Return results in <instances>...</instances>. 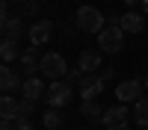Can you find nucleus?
Returning <instances> with one entry per match:
<instances>
[{
	"mask_svg": "<svg viewBox=\"0 0 148 130\" xmlns=\"http://www.w3.org/2000/svg\"><path fill=\"white\" fill-rule=\"evenodd\" d=\"M39 71H42L47 80H62V77H68L71 68H68V62H65V56H59V53H45Z\"/></svg>",
	"mask_w": 148,
	"mask_h": 130,
	"instance_id": "1",
	"label": "nucleus"
},
{
	"mask_svg": "<svg viewBox=\"0 0 148 130\" xmlns=\"http://www.w3.org/2000/svg\"><path fill=\"white\" fill-rule=\"evenodd\" d=\"M98 44H101L104 53H119L121 44H125V30L116 27V24H107V27L98 33Z\"/></svg>",
	"mask_w": 148,
	"mask_h": 130,
	"instance_id": "2",
	"label": "nucleus"
},
{
	"mask_svg": "<svg viewBox=\"0 0 148 130\" xmlns=\"http://www.w3.org/2000/svg\"><path fill=\"white\" fill-rule=\"evenodd\" d=\"M77 30L80 33H101L104 30V15L95 6H80L77 9Z\"/></svg>",
	"mask_w": 148,
	"mask_h": 130,
	"instance_id": "3",
	"label": "nucleus"
},
{
	"mask_svg": "<svg viewBox=\"0 0 148 130\" xmlns=\"http://www.w3.org/2000/svg\"><path fill=\"white\" fill-rule=\"evenodd\" d=\"M104 127H110V130H125L127 127V121H130V110L125 103H119V106H110V110L104 112Z\"/></svg>",
	"mask_w": 148,
	"mask_h": 130,
	"instance_id": "4",
	"label": "nucleus"
},
{
	"mask_svg": "<svg viewBox=\"0 0 148 130\" xmlns=\"http://www.w3.org/2000/svg\"><path fill=\"white\" fill-rule=\"evenodd\" d=\"M68 98H71V86L68 83H62V80H53L51 86L45 89V101L53 106V110H59L62 103H68Z\"/></svg>",
	"mask_w": 148,
	"mask_h": 130,
	"instance_id": "5",
	"label": "nucleus"
},
{
	"mask_svg": "<svg viewBox=\"0 0 148 130\" xmlns=\"http://www.w3.org/2000/svg\"><path fill=\"white\" fill-rule=\"evenodd\" d=\"M142 86H145V83H139V80H125V83L116 89V98H119L121 103H136V101L142 98Z\"/></svg>",
	"mask_w": 148,
	"mask_h": 130,
	"instance_id": "6",
	"label": "nucleus"
},
{
	"mask_svg": "<svg viewBox=\"0 0 148 130\" xmlns=\"http://www.w3.org/2000/svg\"><path fill=\"white\" fill-rule=\"evenodd\" d=\"M39 65H42L39 47H36V44H30L27 50L21 53V68H24V74H27V77H36V74H39Z\"/></svg>",
	"mask_w": 148,
	"mask_h": 130,
	"instance_id": "7",
	"label": "nucleus"
},
{
	"mask_svg": "<svg viewBox=\"0 0 148 130\" xmlns=\"http://www.w3.org/2000/svg\"><path fill=\"white\" fill-rule=\"evenodd\" d=\"M104 77H92V74H86L83 83H80V95H83V101H95L98 95L104 92Z\"/></svg>",
	"mask_w": 148,
	"mask_h": 130,
	"instance_id": "8",
	"label": "nucleus"
},
{
	"mask_svg": "<svg viewBox=\"0 0 148 130\" xmlns=\"http://www.w3.org/2000/svg\"><path fill=\"white\" fill-rule=\"evenodd\" d=\"M51 35H53V21H36L33 27H30V42L36 47H42Z\"/></svg>",
	"mask_w": 148,
	"mask_h": 130,
	"instance_id": "9",
	"label": "nucleus"
},
{
	"mask_svg": "<svg viewBox=\"0 0 148 130\" xmlns=\"http://www.w3.org/2000/svg\"><path fill=\"white\" fill-rule=\"evenodd\" d=\"M0 118H3V121H18L21 118V101L3 95V98H0Z\"/></svg>",
	"mask_w": 148,
	"mask_h": 130,
	"instance_id": "10",
	"label": "nucleus"
},
{
	"mask_svg": "<svg viewBox=\"0 0 148 130\" xmlns=\"http://www.w3.org/2000/svg\"><path fill=\"white\" fill-rule=\"evenodd\" d=\"M98 65H101V53H98V50H83L80 59H77V68L83 71V74H92V71H98Z\"/></svg>",
	"mask_w": 148,
	"mask_h": 130,
	"instance_id": "11",
	"label": "nucleus"
},
{
	"mask_svg": "<svg viewBox=\"0 0 148 130\" xmlns=\"http://www.w3.org/2000/svg\"><path fill=\"white\" fill-rule=\"evenodd\" d=\"M21 98L39 101V98H42V80H39V77H27V80L21 83Z\"/></svg>",
	"mask_w": 148,
	"mask_h": 130,
	"instance_id": "12",
	"label": "nucleus"
},
{
	"mask_svg": "<svg viewBox=\"0 0 148 130\" xmlns=\"http://www.w3.org/2000/svg\"><path fill=\"white\" fill-rule=\"evenodd\" d=\"M21 83H24V80H18V74H15V71H12L9 65H3V71H0V89L9 95V92L21 89Z\"/></svg>",
	"mask_w": 148,
	"mask_h": 130,
	"instance_id": "13",
	"label": "nucleus"
},
{
	"mask_svg": "<svg viewBox=\"0 0 148 130\" xmlns=\"http://www.w3.org/2000/svg\"><path fill=\"white\" fill-rule=\"evenodd\" d=\"M21 35H24V24H21V18H3V39L15 42V39H21Z\"/></svg>",
	"mask_w": 148,
	"mask_h": 130,
	"instance_id": "14",
	"label": "nucleus"
},
{
	"mask_svg": "<svg viewBox=\"0 0 148 130\" xmlns=\"http://www.w3.org/2000/svg\"><path fill=\"white\" fill-rule=\"evenodd\" d=\"M142 15H136V12H125L121 15V30L125 33H142Z\"/></svg>",
	"mask_w": 148,
	"mask_h": 130,
	"instance_id": "15",
	"label": "nucleus"
},
{
	"mask_svg": "<svg viewBox=\"0 0 148 130\" xmlns=\"http://www.w3.org/2000/svg\"><path fill=\"white\" fill-rule=\"evenodd\" d=\"M0 59L9 65L12 59H21V53H18V44L15 42H9V39H3V44H0Z\"/></svg>",
	"mask_w": 148,
	"mask_h": 130,
	"instance_id": "16",
	"label": "nucleus"
},
{
	"mask_svg": "<svg viewBox=\"0 0 148 130\" xmlns=\"http://www.w3.org/2000/svg\"><path fill=\"white\" fill-rule=\"evenodd\" d=\"M133 118H136V124H139V127H148V98H139V101H136Z\"/></svg>",
	"mask_w": 148,
	"mask_h": 130,
	"instance_id": "17",
	"label": "nucleus"
},
{
	"mask_svg": "<svg viewBox=\"0 0 148 130\" xmlns=\"http://www.w3.org/2000/svg\"><path fill=\"white\" fill-rule=\"evenodd\" d=\"M42 124H45L47 130H59V127H62V115H59V110H53V106H51V110L45 112Z\"/></svg>",
	"mask_w": 148,
	"mask_h": 130,
	"instance_id": "18",
	"label": "nucleus"
},
{
	"mask_svg": "<svg viewBox=\"0 0 148 130\" xmlns=\"http://www.w3.org/2000/svg\"><path fill=\"white\" fill-rule=\"evenodd\" d=\"M80 112L89 118V121H98V118H104V112H101V106H98L95 101H86L83 106H80Z\"/></svg>",
	"mask_w": 148,
	"mask_h": 130,
	"instance_id": "19",
	"label": "nucleus"
},
{
	"mask_svg": "<svg viewBox=\"0 0 148 130\" xmlns=\"http://www.w3.org/2000/svg\"><path fill=\"white\" fill-rule=\"evenodd\" d=\"M83 77H86V74H83L80 68H71V71H68V77H65V83H68V86H71V83H77V86H80Z\"/></svg>",
	"mask_w": 148,
	"mask_h": 130,
	"instance_id": "20",
	"label": "nucleus"
},
{
	"mask_svg": "<svg viewBox=\"0 0 148 130\" xmlns=\"http://www.w3.org/2000/svg\"><path fill=\"white\" fill-rule=\"evenodd\" d=\"M36 6H39V0H24L21 12H24V15H36Z\"/></svg>",
	"mask_w": 148,
	"mask_h": 130,
	"instance_id": "21",
	"label": "nucleus"
},
{
	"mask_svg": "<svg viewBox=\"0 0 148 130\" xmlns=\"http://www.w3.org/2000/svg\"><path fill=\"white\" fill-rule=\"evenodd\" d=\"M33 106H36V101H27V98H21V115H27V118H30Z\"/></svg>",
	"mask_w": 148,
	"mask_h": 130,
	"instance_id": "22",
	"label": "nucleus"
},
{
	"mask_svg": "<svg viewBox=\"0 0 148 130\" xmlns=\"http://www.w3.org/2000/svg\"><path fill=\"white\" fill-rule=\"evenodd\" d=\"M15 127H18V130H33V121H30L27 115H21L18 121H15Z\"/></svg>",
	"mask_w": 148,
	"mask_h": 130,
	"instance_id": "23",
	"label": "nucleus"
},
{
	"mask_svg": "<svg viewBox=\"0 0 148 130\" xmlns=\"http://www.w3.org/2000/svg\"><path fill=\"white\" fill-rule=\"evenodd\" d=\"M101 77H104V83H107V80H113V68H104V71H101Z\"/></svg>",
	"mask_w": 148,
	"mask_h": 130,
	"instance_id": "24",
	"label": "nucleus"
},
{
	"mask_svg": "<svg viewBox=\"0 0 148 130\" xmlns=\"http://www.w3.org/2000/svg\"><path fill=\"white\" fill-rule=\"evenodd\" d=\"M0 130H18V127L12 124V121H3V124H0Z\"/></svg>",
	"mask_w": 148,
	"mask_h": 130,
	"instance_id": "25",
	"label": "nucleus"
},
{
	"mask_svg": "<svg viewBox=\"0 0 148 130\" xmlns=\"http://www.w3.org/2000/svg\"><path fill=\"white\" fill-rule=\"evenodd\" d=\"M139 6L145 9V15H148V0H139Z\"/></svg>",
	"mask_w": 148,
	"mask_h": 130,
	"instance_id": "26",
	"label": "nucleus"
},
{
	"mask_svg": "<svg viewBox=\"0 0 148 130\" xmlns=\"http://www.w3.org/2000/svg\"><path fill=\"white\" fill-rule=\"evenodd\" d=\"M3 3H6V6H9V3H21V0H3Z\"/></svg>",
	"mask_w": 148,
	"mask_h": 130,
	"instance_id": "27",
	"label": "nucleus"
},
{
	"mask_svg": "<svg viewBox=\"0 0 148 130\" xmlns=\"http://www.w3.org/2000/svg\"><path fill=\"white\" fill-rule=\"evenodd\" d=\"M145 89H148V77H145Z\"/></svg>",
	"mask_w": 148,
	"mask_h": 130,
	"instance_id": "28",
	"label": "nucleus"
},
{
	"mask_svg": "<svg viewBox=\"0 0 148 130\" xmlns=\"http://www.w3.org/2000/svg\"><path fill=\"white\" fill-rule=\"evenodd\" d=\"M86 130H89V127H86Z\"/></svg>",
	"mask_w": 148,
	"mask_h": 130,
	"instance_id": "29",
	"label": "nucleus"
}]
</instances>
